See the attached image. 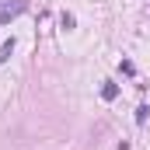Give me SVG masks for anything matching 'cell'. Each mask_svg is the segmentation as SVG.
I'll use <instances>...</instances> for the list:
<instances>
[{
	"label": "cell",
	"instance_id": "obj_6",
	"mask_svg": "<svg viewBox=\"0 0 150 150\" xmlns=\"http://www.w3.org/2000/svg\"><path fill=\"white\" fill-rule=\"evenodd\" d=\"M147 112H150L147 105H140V108H136V122H147Z\"/></svg>",
	"mask_w": 150,
	"mask_h": 150
},
{
	"label": "cell",
	"instance_id": "obj_2",
	"mask_svg": "<svg viewBox=\"0 0 150 150\" xmlns=\"http://www.w3.org/2000/svg\"><path fill=\"white\" fill-rule=\"evenodd\" d=\"M101 98H105V101H115V98H119V84L105 80V84H101Z\"/></svg>",
	"mask_w": 150,
	"mask_h": 150
},
{
	"label": "cell",
	"instance_id": "obj_5",
	"mask_svg": "<svg viewBox=\"0 0 150 150\" xmlns=\"http://www.w3.org/2000/svg\"><path fill=\"white\" fill-rule=\"evenodd\" d=\"M59 25H63V28H74V25H77V18L70 14V11H63V14H59Z\"/></svg>",
	"mask_w": 150,
	"mask_h": 150
},
{
	"label": "cell",
	"instance_id": "obj_4",
	"mask_svg": "<svg viewBox=\"0 0 150 150\" xmlns=\"http://www.w3.org/2000/svg\"><path fill=\"white\" fill-rule=\"evenodd\" d=\"M119 74H126V77H133V74H136L133 59H119Z\"/></svg>",
	"mask_w": 150,
	"mask_h": 150
},
{
	"label": "cell",
	"instance_id": "obj_3",
	"mask_svg": "<svg viewBox=\"0 0 150 150\" xmlns=\"http://www.w3.org/2000/svg\"><path fill=\"white\" fill-rule=\"evenodd\" d=\"M11 52H14V38H7V42L0 45V67H4L7 59H11Z\"/></svg>",
	"mask_w": 150,
	"mask_h": 150
},
{
	"label": "cell",
	"instance_id": "obj_1",
	"mask_svg": "<svg viewBox=\"0 0 150 150\" xmlns=\"http://www.w3.org/2000/svg\"><path fill=\"white\" fill-rule=\"evenodd\" d=\"M25 7H28L25 0H7V4H0V25H4V21H14L18 14H25Z\"/></svg>",
	"mask_w": 150,
	"mask_h": 150
}]
</instances>
